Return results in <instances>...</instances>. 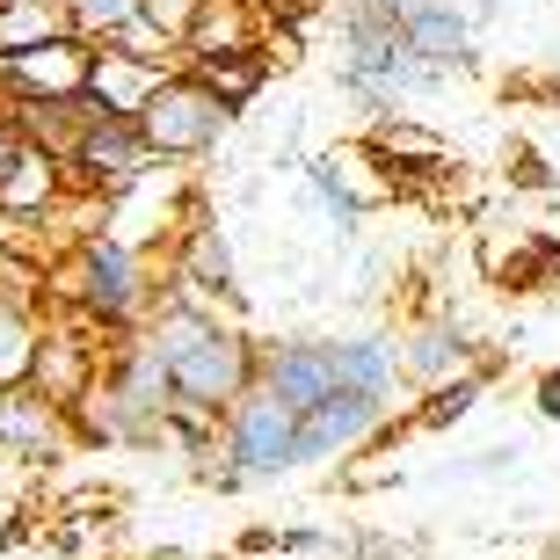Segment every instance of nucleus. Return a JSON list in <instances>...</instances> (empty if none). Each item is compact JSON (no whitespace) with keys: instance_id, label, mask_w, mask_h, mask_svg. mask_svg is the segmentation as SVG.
<instances>
[{"instance_id":"obj_12","label":"nucleus","mask_w":560,"mask_h":560,"mask_svg":"<svg viewBox=\"0 0 560 560\" xmlns=\"http://www.w3.org/2000/svg\"><path fill=\"white\" fill-rule=\"evenodd\" d=\"M262 44V8L255 0H197V15L183 30V66L219 59V51H248Z\"/></svg>"},{"instance_id":"obj_4","label":"nucleus","mask_w":560,"mask_h":560,"mask_svg":"<svg viewBox=\"0 0 560 560\" xmlns=\"http://www.w3.org/2000/svg\"><path fill=\"white\" fill-rule=\"evenodd\" d=\"M73 306L95 320V328H131L145 320V299H153V277H145V248L125 233H95L73 248Z\"/></svg>"},{"instance_id":"obj_2","label":"nucleus","mask_w":560,"mask_h":560,"mask_svg":"<svg viewBox=\"0 0 560 560\" xmlns=\"http://www.w3.org/2000/svg\"><path fill=\"white\" fill-rule=\"evenodd\" d=\"M139 335L161 350L167 378H175V400L205 408V416H226L233 400L255 386V372H262L255 335L241 328L233 313H219L211 299H189L183 284L153 306V320H145Z\"/></svg>"},{"instance_id":"obj_1","label":"nucleus","mask_w":560,"mask_h":560,"mask_svg":"<svg viewBox=\"0 0 560 560\" xmlns=\"http://www.w3.org/2000/svg\"><path fill=\"white\" fill-rule=\"evenodd\" d=\"M262 386L299 416V474L335 466L357 444H372L400 416V335L357 328V335H299L262 350Z\"/></svg>"},{"instance_id":"obj_13","label":"nucleus","mask_w":560,"mask_h":560,"mask_svg":"<svg viewBox=\"0 0 560 560\" xmlns=\"http://www.w3.org/2000/svg\"><path fill=\"white\" fill-rule=\"evenodd\" d=\"M95 378H103V342H95V335H81V328H51V335H44L37 386L51 400H66V408H73Z\"/></svg>"},{"instance_id":"obj_19","label":"nucleus","mask_w":560,"mask_h":560,"mask_svg":"<svg viewBox=\"0 0 560 560\" xmlns=\"http://www.w3.org/2000/svg\"><path fill=\"white\" fill-rule=\"evenodd\" d=\"M539 416L560 422V364H553V372H539Z\"/></svg>"},{"instance_id":"obj_9","label":"nucleus","mask_w":560,"mask_h":560,"mask_svg":"<svg viewBox=\"0 0 560 560\" xmlns=\"http://www.w3.org/2000/svg\"><path fill=\"white\" fill-rule=\"evenodd\" d=\"M400 372L422 394L444 386V378L480 372V350H474V335H466V320H416V328L400 335Z\"/></svg>"},{"instance_id":"obj_5","label":"nucleus","mask_w":560,"mask_h":560,"mask_svg":"<svg viewBox=\"0 0 560 560\" xmlns=\"http://www.w3.org/2000/svg\"><path fill=\"white\" fill-rule=\"evenodd\" d=\"M88 59H95V37L81 30H51L37 44H15V51H0V88L22 103H81L88 88Z\"/></svg>"},{"instance_id":"obj_11","label":"nucleus","mask_w":560,"mask_h":560,"mask_svg":"<svg viewBox=\"0 0 560 560\" xmlns=\"http://www.w3.org/2000/svg\"><path fill=\"white\" fill-rule=\"evenodd\" d=\"M175 284H183L189 299H211V306H233V299H241V284H233V248H226V233L211 226V219L183 226V255H175Z\"/></svg>"},{"instance_id":"obj_17","label":"nucleus","mask_w":560,"mask_h":560,"mask_svg":"<svg viewBox=\"0 0 560 560\" xmlns=\"http://www.w3.org/2000/svg\"><path fill=\"white\" fill-rule=\"evenodd\" d=\"M66 22H73L81 37L109 44V37H131L145 15H139V0H66Z\"/></svg>"},{"instance_id":"obj_7","label":"nucleus","mask_w":560,"mask_h":560,"mask_svg":"<svg viewBox=\"0 0 560 560\" xmlns=\"http://www.w3.org/2000/svg\"><path fill=\"white\" fill-rule=\"evenodd\" d=\"M73 408L51 400L30 378V386H0V466H51V458L73 444Z\"/></svg>"},{"instance_id":"obj_20","label":"nucleus","mask_w":560,"mask_h":560,"mask_svg":"<svg viewBox=\"0 0 560 560\" xmlns=\"http://www.w3.org/2000/svg\"><path fill=\"white\" fill-rule=\"evenodd\" d=\"M15 153H22V125H15V117H0V175L15 167Z\"/></svg>"},{"instance_id":"obj_3","label":"nucleus","mask_w":560,"mask_h":560,"mask_svg":"<svg viewBox=\"0 0 560 560\" xmlns=\"http://www.w3.org/2000/svg\"><path fill=\"white\" fill-rule=\"evenodd\" d=\"M139 131L161 161L189 167V161H205V153H219V139L233 131V109L211 95V81L197 66H175V73L153 88V103L139 109Z\"/></svg>"},{"instance_id":"obj_8","label":"nucleus","mask_w":560,"mask_h":560,"mask_svg":"<svg viewBox=\"0 0 560 560\" xmlns=\"http://www.w3.org/2000/svg\"><path fill=\"white\" fill-rule=\"evenodd\" d=\"M161 161L153 145H145L139 117H88L81 139H73V153H66V167H73V183L95 189V197H117L125 183H139L145 167Z\"/></svg>"},{"instance_id":"obj_16","label":"nucleus","mask_w":560,"mask_h":560,"mask_svg":"<svg viewBox=\"0 0 560 560\" xmlns=\"http://www.w3.org/2000/svg\"><path fill=\"white\" fill-rule=\"evenodd\" d=\"M197 73H205L211 95H219V103L241 117V109H248L255 95L270 88L277 66H270V44H248V51H219V59H197Z\"/></svg>"},{"instance_id":"obj_14","label":"nucleus","mask_w":560,"mask_h":560,"mask_svg":"<svg viewBox=\"0 0 560 560\" xmlns=\"http://www.w3.org/2000/svg\"><path fill=\"white\" fill-rule=\"evenodd\" d=\"M372 161H378V167H394V175H452L458 153L436 139V131L408 125V117H378V131H372Z\"/></svg>"},{"instance_id":"obj_6","label":"nucleus","mask_w":560,"mask_h":560,"mask_svg":"<svg viewBox=\"0 0 560 560\" xmlns=\"http://www.w3.org/2000/svg\"><path fill=\"white\" fill-rule=\"evenodd\" d=\"M183 66V51H139V44H95L88 59V88H81V109L88 117H139L153 103V88Z\"/></svg>"},{"instance_id":"obj_18","label":"nucleus","mask_w":560,"mask_h":560,"mask_svg":"<svg viewBox=\"0 0 560 560\" xmlns=\"http://www.w3.org/2000/svg\"><path fill=\"white\" fill-rule=\"evenodd\" d=\"M480 400V372H466V378H444V386H430L422 394V408H416V422L422 430H444V422H458L466 408Z\"/></svg>"},{"instance_id":"obj_10","label":"nucleus","mask_w":560,"mask_h":560,"mask_svg":"<svg viewBox=\"0 0 560 560\" xmlns=\"http://www.w3.org/2000/svg\"><path fill=\"white\" fill-rule=\"evenodd\" d=\"M66 189H73L66 153H51V145H37V139H22L15 167L0 175V219H44V211H59Z\"/></svg>"},{"instance_id":"obj_15","label":"nucleus","mask_w":560,"mask_h":560,"mask_svg":"<svg viewBox=\"0 0 560 560\" xmlns=\"http://www.w3.org/2000/svg\"><path fill=\"white\" fill-rule=\"evenodd\" d=\"M44 320L30 299H15V291H0V386H30L37 378V357H44Z\"/></svg>"}]
</instances>
